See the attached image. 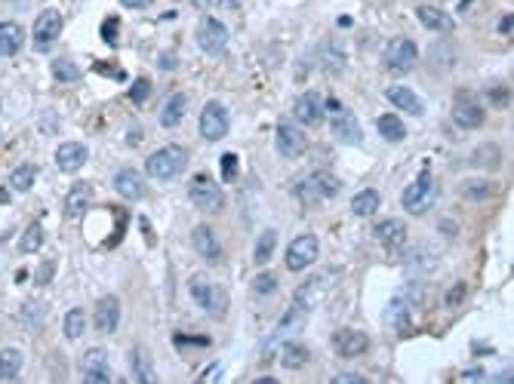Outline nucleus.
Wrapping results in <instances>:
<instances>
[{
	"instance_id": "obj_1",
	"label": "nucleus",
	"mask_w": 514,
	"mask_h": 384,
	"mask_svg": "<svg viewBox=\"0 0 514 384\" xmlns=\"http://www.w3.org/2000/svg\"><path fill=\"white\" fill-rule=\"evenodd\" d=\"M185 167H188V148H182V145H163V148H157L148 157V175L157 178V182H169Z\"/></svg>"
},
{
	"instance_id": "obj_2",
	"label": "nucleus",
	"mask_w": 514,
	"mask_h": 384,
	"mask_svg": "<svg viewBox=\"0 0 514 384\" xmlns=\"http://www.w3.org/2000/svg\"><path fill=\"white\" fill-rule=\"evenodd\" d=\"M324 111H329V132H333L336 142L342 145H360L364 142V132H360V123L339 98H329L324 105Z\"/></svg>"
},
{
	"instance_id": "obj_3",
	"label": "nucleus",
	"mask_w": 514,
	"mask_h": 384,
	"mask_svg": "<svg viewBox=\"0 0 514 384\" xmlns=\"http://www.w3.org/2000/svg\"><path fill=\"white\" fill-rule=\"evenodd\" d=\"M339 191H342V182L333 172H311L308 178H302V182L296 184V197H299L302 203H308V206H314V203H320V200H329V197H336Z\"/></svg>"
},
{
	"instance_id": "obj_4",
	"label": "nucleus",
	"mask_w": 514,
	"mask_h": 384,
	"mask_svg": "<svg viewBox=\"0 0 514 384\" xmlns=\"http://www.w3.org/2000/svg\"><path fill=\"white\" fill-rule=\"evenodd\" d=\"M188 197L201 213H219V209L225 206V194H222V188L207 175V172H201V175L191 178Z\"/></svg>"
},
{
	"instance_id": "obj_5",
	"label": "nucleus",
	"mask_w": 514,
	"mask_h": 384,
	"mask_svg": "<svg viewBox=\"0 0 514 384\" xmlns=\"http://www.w3.org/2000/svg\"><path fill=\"white\" fill-rule=\"evenodd\" d=\"M434 197H438V182H434L428 172H422L416 182L404 191L400 203H404V209L410 215H422V213H428V209L434 206Z\"/></svg>"
},
{
	"instance_id": "obj_6",
	"label": "nucleus",
	"mask_w": 514,
	"mask_h": 384,
	"mask_svg": "<svg viewBox=\"0 0 514 384\" xmlns=\"http://www.w3.org/2000/svg\"><path fill=\"white\" fill-rule=\"evenodd\" d=\"M191 295H194V301L201 304L207 314H213V317H225L228 314V292L219 286V283L194 280V283H191Z\"/></svg>"
},
{
	"instance_id": "obj_7",
	"label": "nucleus",
	"mask_w": 514,
	"mask_h": 384,
	"mask_svg": "<svg viewBox=\"0 0 514 384\" xmlns=\"http://www.w3.org/2000/svg\"><path fill=\"white\" fill-rule=\"evenodd\" d=\"M228 37H232V31H228V25L219 22V19L207 16L201 25H197V46H201L207 56H219V52H225Z\"/></svg>"
},
{
	"instance_id": "obj_8",
	"label": "nucleus",
	"mask_w": 514,
	"mask_h": 384,
	"mask_svg": "<svg viewBox=\"0 0 514 384\" xmlns=\"http://www.w3.org/2000/svg\"><path fill=\"white\" fill-rule=\"evenodd\" d=\"M232 129V117H228V108L222 102H209L207 108L201 111V136L207 142H219V138L228 136Z\"/></svg>"
},
{
	"instance_id": "obj_9",
	"label": "nucleus",
	"mask_w": 514,
	"mask_h": 384,
	"mask_svg": "<svg viewBox=\"0 0 514 384\" xmlns=\"http://www.w3.org/2000/svg\"><path fill=\"white\" fill-rule=\"evenodd\" d=\"M419 62V46L410 41V37H394L391 43H388L385 50V65L391 71H398V74H407V71H413Z\"/></svg>"
},
{
	"instance_id": "obj_10",
	"label": "nucleus",
	"mask_w": 514,
	"mask_h": 384,
	"mask_svg": "<svg viewBox=\"0 0 514 384\" xmlns=\"http://www.w3.org/2000/svg\"><path fill=\"white\" fill-rule=\"evenodd\" d=\"M274 142H278V154L287 157V160H296V157L305 154V132H302L296 123H278V129H274Z\"/></svg>"
},
{
	"instance_id": "obj_11",
	"label": "nucleus",
	"mask_w": 514,
	"mask_h": 384,
	"mask_svg": "<svg viewBox=\"0 0 514 384\" xmlns=\"http://www.w3.org/2000/svg\"><path fill=\"white\" fill-rule=\"evenodd\" d=\"M318 253H320L318 237H314V234H299L287 246V268L289 270H305L308 264L318 258Z\"/></svg>"
},
{
	"instance_id": "obj_12",
	"label": "nucleus",
	"mask_w": 514,
	"mask_h": 384,
	"mask_svg": "<svg viewBox=\"0 0 514 384\" xmlns=\"http://www.w3.org/2000/svg\"><path fill=\"white\" fill-rule=\"evenodd\" d=\"M367 348H370V339H367V332H360V329H339V332L333 335V350L342 360H354V356L367 354Z\"/></svg>"
},
{
	"instance_id": "obj_13",
	"label": "nucleus",
	"mask_w": 514,
	"mask_h": 384,
	"mask_svg": "<svg viewBox=\"0 0 514 384\" xmlns=\"http://www.w3.org/2000/svg\"><path fill=\"white\" fill-rule=\"evenodd\" d=\"M117 323H121V301L114 299V295H105V299L96 301L93 308V326L99 335H111L117 329Z\"/></svg>"
},
{
	"instance_id": "obj_14",
	"label": "nucleus",
	"mask_w": 514,
	"mask_h": 384,
	"mask_svg": "<svg viewBox=\"0 0 514 384\" xmlns=\"http://www.w3.org/2000/svg\"><path fill=\"white\" fill-rule=\"evenodd\" d=\"M62 34V12L59 10H43L34 22V46L37 50H47L50 43L59 41Z\"/></svg>"
},
{
	"instance_id": "obj_15",
	"label": "nucleus",
	"mask_w": 514,
	"mask_h": 384,
	"mask_svg": "<svg viewBox=\"0 0 514 384\" xmlns=\"http://www.w3.org/2000/svg\"><path fill=\"white\" fill-rule=\"evenodd\" d=\"M83 381L87 384H111V369H108V354L102 348H93L83 356Z\"/></svg>"
},
{
	"instance_id": "obj_16",
	"label": "nucleus",
	"mask_w": 514,
	"mask_h": 384,
	"mask_svg": "<svg viewBox=\"0 0 514 384\" xmlns=\"http://www.w3.org/2000/svg\"><path fill=\"white\" fill-rule=\"evenodd\" d=\"M453 123L459 129H477L484 123V108L471 96H459L456 105H453Z\"/></svg>"
},
{
	"instance_id": "obj_17",
	"label": "nucleus",
	"mask_w": 514,
	"mask_h": 384,
	"mask_svg": "<svg viewBox=\"0 0 514 384\" xmlns=\"http://www.w3.org/2000/svg\"><path fill=\"white\" fill-rule=\"evenodd\" d=\"M191 246H194V253L201 255L203 262H219V255H222V246H219V240H216L209 224H197V228L191 231Z\"/></svg>"
},
{
	"instance_id": "obj_18",
	"label": "nucleus",
	"mask_w": 514,
	"mask_h": 384,
	"mask_svg": "<svg viewBox=\"0 0 514 384\" xmlns=\"http://www.w3.org/2000/svg\"><path fill=\"white\" fill-rule=\"evenodd\" d=\"M293 111H296V120H299L302 127H320V120H324V102H320L318 92L299 96Z\"/></svg>"
},
{
	"instance_id": "obj_19",
	"label": "nucleus",
	"mask_w": 514,
	"mask_h": 384,
	"mask_svg": "<svg viewBox=\"0 0 514 384\" xmlns=\"http://www.w3.org/2000/svg\"><path fill=\"white\" fill-rule=\"evenodd\" d=\"M87 157H90L87 145L65 142V145H59V148H56V167L62 169V172H77L83 163H87Z\"/></svg>"
},
{
	"instance_id": "obj_20",
	"label": "nucleus",
	"mask_w": 514,
	"mask_h": 384,
	"mask_svg": "<svg viewBox=\"0 0 514 384\" xmlns=\"http://www.w3.org/2000/svg\"><path fill=\"white\" fill-rule=\"evenodd\" d=\"M90 200H93V188H90L87 182H77L74 188L68 191V197H65V218H71V222H77L83 213L90 209Z\"/></svg>"
},
{
	"instance_id": "obj_21",
	"label": "nucleus",
	"mask_w": 514,
	"mask_h": 384,
	"mask_svg": "<svg viewBox=\"0 0 514 384\" xmlns=\"http://www.w3.org/2000/svg\"><path fill=\"white\" fill-rule=\"evenodd\" d=\"M114 191L123 200H142L145 197V178L136 169H121L114 175Z\"/></svg>"
},
{
	"instance_id": "obj_22",
	"label": "nucleus",
	"mask_w": 514,
	"mask_h": 384,
	"mask_svg": "<svg viewBox=\"0 0 514 384\" xmlns=\"http://www.w3.org/2000/svg\"><path fill=\"white\" fill-rule=\"evenodd\" d=\"M416 16H419V22L425 25L428 31H438V34H450V31L456 28L453 16H446L444 10H438V6L422 3V6H416Z\"/></svg>"
},
{
	"instance_id": "obj_23",
	"label": "nucleus",
	"mask_w": 514,
	"mask_h": 384,
	"mask_svg": "<svg viewBox=\"0 0 514 384\" xmlns=\"http://www.w3.org/2000/svg\"><path fill=\"white\" fill-rule=\"evenodd\" d=\"M376 240H379L385 249H400L407 243L404 222H398V218H388V222L376 224Z\"/></svg>"
},
{
	"instance_id": "obj_24",
	"label": "nucleus",
	"mask_w": 514,
	"mask_h": 384,
	"mask_svg": "<svg viewBox=\"0 0 514 384\" xmlns=\"http://www.w3.org/2000/svg\"><path fill=\"white\" fill-rule=\"evenodd\" d=\"M385 96H388V102H391V105H398L400 111H407V114H413V117H419L422 111H425L422 98L413 89H407V86H391Z\"/></svg>"
},
{
	"instance_id": "obj_25",
	"label": "nucleus",
	"mask_w": 514,
	"mask_h": 384,
	"mask_svg": "<svg viewBox=\"0 0 514 384\" xmlns=\"http://www.w3.org/2000/svg\"><path fill=\"white\" fill-rule=\"evenodd\" d=\"M413 314H410V304L404 299H391L385 308V326H391L394 332H404L407 326H410Z\"/></svg>"
},
{
	"instance_id": "obj_26",
	"label": "nucleus",
	"mask_w": 514,
	"mask_h": 384,
	"mask_svg": "<svg viewBox=\"0 0 514 384\" xmlns=\"http://www.w3.org/2000/svg\"><path fill=\"white\" fill-rule=\"evenodd\" d=\"M185 108H188L185 92H176V96H169V102L163 105V111H161V127H167V129L179 127L182 117H185Z\"/></svg>"
},
{
	"instance_id": "obj_27",
	"label": "nucleus",
	"mask_w": 514,
	"mask_h": 384,
	"mask_svg": "<svg viewBox=\"0 0 514 384\" xmlns=\"http://www.w3.org/2000/svg\"><path fill=\"white\" fill-rule=\"evenodd\" d=\"M25 43V31L16 22H0V52L6 56H16Z\"/></svg>"
},
{
	"instance_id": "obj_28",
	"label": "nucleus",
	"mask_w": 514,
	"mask_h": 384,
	"mask_svg": "<svg viewBox=\"0 0 514 384\" xmlns=\"http://www.w3.org/2000/svg\"><path fill=\"white\" fill-rule=\"evenodd\" d=\"M379 206H382V197H379V191H373V188L354 194V200H351V213L360 215V218L376 215V213H379Z\"/></svg>"
},
{
	"instance_id": "obj_29",
	"label": "nucleus",
	"mask_w": 514,
	"mask_h": 384,
	"mask_svg": "<svg viewBox=\"0 0 514 384\" xmlns=\"http://www.w3.org/2000/svg\"><path fill=\"white\" fill-rule=\"evenodd\" d=\"M19 372H22V350H19V348H3V350H0V378L16 381Z\"/></svg>"
},
{
	"instance_id": "obj_30",
	"label": "nucleus",
	"mask_w": 514,
	"mask_h": 384,
	"mask_svg": "<svg viewBox=\"0 0 514 384\" xmlns=\"http://www.w3.org/2000/svg\"><path fill=\"white\" fill-rule=\"evenodd\" d=\"M308 356H311V350L305 348V344L299 341H287L283 344V354H280V363L287 369H302L308 363Z\"/></svg>"
},
{
	"instance_id": "obj_31",
	"label": "nucleus",
	"mask_w": 514,
	"mask_h": 384,
	"mask_svg": "<svg viewBox=\"0 0 514 384\" xmlns=\"http://www.w3.org/2000/svg\"><path fill=\"white\" fill-rule=\"evenodd\" d=\"M41 246H43V224L41 222H31L28 228H25L22 240H19V253L34 255V253H41Z\"/></svg>"
},
{
	"instance_id": "obj_32",
	"label": "nucleus",
	"mask_w": 514,
	"mask_h": 384,
	"mask_svg": "<svg viewBox=\"0 0 514 384\" xmlns=\"http://www.w3.org/2000/svg\"><path fill=\"white\" fill-rule=\"evenodd\" d=\"M379 136L385 138V142H404V136H407L404 120H400L398 114H382L379 117Z\"/></svg>"
},
{
	"instance_id": "obj_33",
	"label": "nucleus",
	"mask_w": 514,
	"mask_h": 384,
	"mask_svg": "<svg viewBox=\"0 0 514 384\" xmlns=\"http://www.w3.org/2000/svg\"><path fill=\"white\" fill-rule=\"evenodd\" d=\"M34 178H37V167L22 163V167H16V169L10 172V188L19 191V194H25V191L34 188Z\"/></svg>"
},
{
	"instance_id": "obj_34",
	"label": "nucleus",
	"mask_w": 514,
	"mask_h": 384,
	"mask_svg": "<svg viewBox=\"0 0 514 384\" xmlns=\"http://www.w3.org/2000/svg\"><path fill=\"white\" fill-rule=\"evenodd\" d=\"M133 375H136V381H154L151 356L145 348H133Z\"/></svg>"
},
{
	"instance_id": "obj_35",
	"label": "nucleus",
	"mask_w": 514,
	"mask_h": 384,
	"mask_svg": "<svg viewBox=\"0 0 514 384\" xmlns=\"http://www.w3.org/2000/svg\"><path fill=\"white\" fill-rule=\"evenodd\" d=\"M62 329H65V335H68V339H81V335L87 332V314H83L81 308L68 310V314H65Z\"/></svg>"
},
{
	"instance_id": "obj_36",
	"label": "nucleus",
	"mask_w": 514,
	"mask_h": 384,
	"mask_svg": "<svg viewBox=\"0 0 514 384\" xmlns=\"http://www.w3.org/2000/svg\"><path fill=\"white\" fill-rule=\"evenodd\" d=\"M52 77H56L59 83H77L81 81V68H77L71 58H56V62H52Z\"/></svg>"
},
{
	"instance_id": "obj_37",
	"label": "nucleus",
	"mask_w": 514,
	"mask_h": 384,
	"mask_svg": "<svg viewBox=\"0 0 514 384\" xmlns=\"http://www.w3.org/2000/svg\"><path fill=\"white\" fill-rule=\"evenodd\" d=\"M274 243H278V231L268 228L265 234L259 237V243H256V255H253V258H256V264H265L268 258L274 255Z\"/></svg>"
},
{
	"instance_id": "obj_38",
	"label": "nucleus",
	"mask_w": 514,
	"mask_h": 384,
	"mask_svg": "<svg viewBox=\"0 0 514 384\" xmlns=\"http://www.w3.org/2000/svg\"><path fill=\"white\" fill-rule=\"evenodd\" d=\"M274 289H278V277H274L271 270H262V274L253 280V292L256 295H271Z\"/></svg>"
},
{
	"instance_id": "obj_39",
	"label": "nucleus",
	"mask_w": 514,
	"mask_h": 384,
	"mask_svg": "<svg viewBox=\"0 0 514 384\" xmlns=\"http://www.w3.org/2000/svg\"><path fill=\"white\" fill-rule=\"evenodd\" d=\"M318 292H320V280L305 283V286L296 292V301H299V308H311V304H318Z\"/></svg>"
},
{
	"instance_id": "obj_40",
	"label": "nucleus",
	"mask_w": 514,
	"mask_h": 384,
	"mask_svg": "<svg viewBox=\"0 0 514 384\" xmlns=\"http://www.w3.org/2000/svg\"><path fill=\"white\" fill-rule=\"evenodd\" d=\"M148 96H151V81H145V77H139V81H136L133 86H130V102L142 105Z\"/></svg>"
},
{
	"instance_id": "obj_41",
	"label": "nucleus",
	"mask_w": 514,
	"mask_h": 384,
	"mask_svg": "<svg viewBox=\"0 0 514 384\" xmlns=\"http://www.w3.org/2000/svg\"><path fill=\"white\" fill-rule=\"evenodd\" d=\"M237 169H240L237 154H225V157H222V178H225V182H237Z\"/></svg>"
},
{
	"instance_id": "obj_42",
	"label": "nucleus",
	"mask_w": 514,
	"mask_h": 384,
	"mask_svg": "<svg viewBox=\"0 0 514 384\" xmlns=\"http://www.w3.org/2000/svg\"><path fill=\"white\" fill-rule=\"evenodd\" d=\"M102 41L108 46L117 43V19H105L102 22Z\"/></svg>"
},
{
	"instance_id": "obj_43",
	"label": "nucleus",
	"mask_w": 514,
	"mask_h": 384,
	"mask_svg": "<svg viewBox=\"0 0 514 384\" xmlns=\"http://www.w3.org/2000/svg\"><path fill=\"white\" fill-rule=\"evenodd\" d=\"M462 299H465V286H462V283H456V286L446 292V308H459Z\"/></svg>"
},
{
	"instance_id": "obj_44",
	"label": "nucleus",
	"mask_w": 514,
	"mask_h": 384,
	"mask_svg": "<svg viewBox=\"0 0 514 384\" xmlns=\"http://www.w3.org/2000/svg\"><path fill=\"white\" fill-rule=\"evenodd\" d=\"M333 384H367V378L358 372H345V375H336Z\"/></svg>"
},
{
	"instance_id": "obj_45",
	"label": "nucleus",
	"mask_w": 514,
	"mask_h": 384,
	"mask_svg": "<svg viewBox=\"0 0 514 384\" xmlns=\"http://www.w3.org/2000/svg\"><path fill=\"white\" fill-rule=\"evenodd\" d=\"M511 28H514V16L508 12V16H505L502 22H499V34H511Z\"/></svg>"
},
{
	"instance_id": "obj_46",
	"label": "nucleus",
	"mask_w": 514,
	"mask_h": 384,
	"mask_svg": "<svg viewBox=\"0 0 514 384\" xmlns=\"http://www.w3.org/2000/svg\"><path fill=\"white\" fill-rule=\"evenodd\" d=\"M459 378L462 381H484V372H480V369H468V372L459 375Z\"/></svg>"
},
{
	"instance_id": "obj_47",
	"label": "nucleus",
	"mask_w": 514,
	"mask_h": 384,
	"mask_svg": "<svg viewBox=\"0 0 514 384\" xmlns=\"http://www.w3.org/2000/svg\"><path fill=\"white\" fill-rule=\"evenodd\" d=\"M50 274H52V264H43V270H37V283H50Z\"/></svg>"
},
{
	"instance_id": "obj_48",
	"label": "nucleus",
	"mask_w": 514,
	"mask_h": 384,
	"mask_svg": "<svg viewBox=\"0 0 514 384\" xmlns=\"http://www.w3.org/2000/svg\"><path fill=\"white\" fill-rule=\"evenodd\" d=\"M123 6H130V10H142L145 3H148V0H121Z\"/></svg>"
},
{
	"instance_id": "obj_49",
	"label": "nucleus",
	"mask_w": 514,
	"mask_h": 384,
	"mask_svg": "<svg viewBox=\"0 0 514 384\" xmlns=\"http://www.w3.org/2000/svg\"><path fill=\"white\" fill-rule=\"evenodd\" d=\"M191 6H197V10H207V6H213V0H191Z\"/></svg>"
},
{
	"instance_id": "obj_50",
	"label": "nucleus",
	"mask_w": 514,
	"mask_h": 384,
	"mask_svg": "<svg viewBox=\"0 0 514 384\" xmlns=\"http://www.w3.org/2000/svg\"><path fill=\"white\" fill-rule=\"evenodd\" d=\"M161 68H176V58H161Z\"/></svg>"
},
{
	"instance_id": "obj_51",
	"label": "nucleus",
	"mask_w": 514,
	"mask_h": 384,
	"mask_svg": "<svg viewBox=\"0 0 514 384\" xmlns=\"http://www.w3.org/2000/svg\"><path fill=\"white\" fill-rule=\"evenodd\" d=\"M496 381H508V384H511V369H508V372H499Z\"/></svg>"
},
{
	"instance_id": "obj_52",
	"label": "nucleus",
	"mask_w": 514,
	"mask_h": 384,
	"mask_svg": "<svg viewBox=\"0 0 514 384\" xmlns=\"http://www.w3.org/2000/svg\"><path fill=\"white\" fill-rule=\"evenodd\" d=\"M219 6H225V10H234L237 0H219Z\"/></svg>"
},
{
	"instance_id": "obj_53",
	"label": "nucleus",
	"mask_w": 514,
	"mask_h": 384,
	"mask_svg": "<svg viewBox=\"0 0 514 384\" xmlns=\"http://www.w3.org/2000/svg\"><path fill=\"white\" fill-rule=\"evenodd\" d=\"M10 200V191H0V203H6Z\"/></svg>"
}]
</instances>
